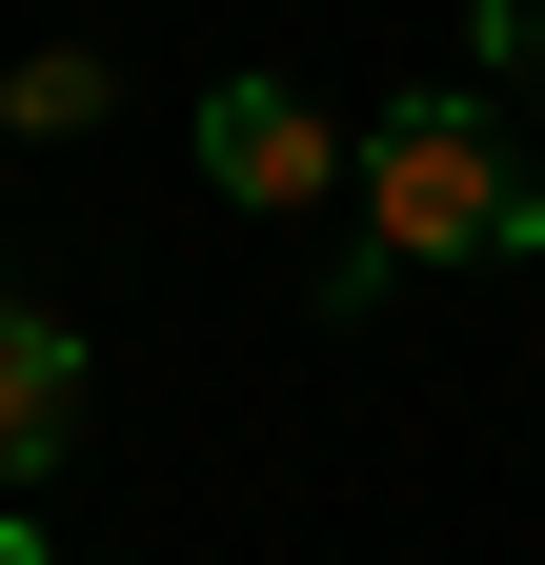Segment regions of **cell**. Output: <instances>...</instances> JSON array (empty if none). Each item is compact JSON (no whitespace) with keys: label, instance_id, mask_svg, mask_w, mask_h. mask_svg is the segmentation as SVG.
<instances>
[{"label":"cell","instance_id":"6da1fadb","mask_svg":"<svg viewBox=\"0 0 545 565\" xmlns=\"http://www.w3.org/2000/svg\"><path fill=\"white\" fill-rule=\"evenodd\" d=\"M344 202H364V282H404V263H525L545 243V202L505 162V102H464V82L384 102L364 162H344Z\"/></svg>","mask_w":545,"mask_h":565},{"label":"cell","instance_id":"7a4b0ae2","mask_svg":"<svg viewBox=\"0 0 545 565\" xmlns=\"http://www.w3.org/2000/svg\"><path fill=\"white\" fill-rule=\"evenodd\" d=\"M344 162H364V141L323 121L303 82H223V102H202V182H223L243 223H303V202H344Z\"/></svg>","mask_w":545,"mask_h":565},{"label":"cell","instance_id":"3957f363","mask_svg":"<svg viewBox=\"0 0 545 565\" xmlns=\"http://www.w3.org/2000/svg\"><path fill=\"white\" fill-rule=\"evenodd\" d=\"M61 445H82V323L0 303V484H41Z\"/></svg>","mask_w":545,"mask_h":565},{"label":"cell","instance_id":"277c9868","mask_svg":"<svg viewBox=\"0 0 545 565\" xmlns=\"http://www.w3.org/2000/svg\"><path fill=\"white\" fill-rule=\"evenodd\" d=\"M101 102H121V82H101V41H41L21 82H0V121H21V141H82Z\"/></svg>","mask_w":545,"mask_h":565},{"label":"cell","instance_id":"5b68a950","mask_svg":"<svg viewBox=\"0 0 545 565\" xmlns=\"http://www.w3.org/2000/svg\"><path fill=\"white\" fill-rule=\"evenodd\" d=\"M464 61H485L505 102H545V0H464Z\"/></svg>","mask_w":545,"mask_h":565},{"label":"cell","instance_id":"8992f818","mask_svg":"<svg viewBox=\"0 0 545 565\" xmlns=\"http://www.w3.org/2000/svg\"><path fill=\"white\" fill-rule=\"evenodd\" d=\"M0 565H61V545H41V525H0Z\"/></svg>","mask_w":545,"mask_h":565}]
</instances>
